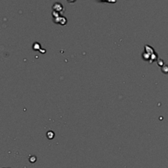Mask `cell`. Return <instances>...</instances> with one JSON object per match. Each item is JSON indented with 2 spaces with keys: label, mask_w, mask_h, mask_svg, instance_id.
Segmentation results:
<instances>
[{
  "label": "cell",
  "mask_w": 168,
  "mask_h": 168,
  "mask_svg": "<svg viewBox=\"0 0 168 168\" xmlns=\"http://www.w3.org/2000/svg\"><path fill=\"white\" fill-rule=\"evenodd\" d=\"M54 136H55V133L51 131H49L48 133H47V137L49 139H53V138H54Z\"/></svg>",
  "instance_id": "1"
},
{
  "label": "cell",
  "mask_w": 168,
  "mask_h": 168,
  "mask_svg": "<svg viewBox=\"0 0 168 168\" xmlns=\"http://www.w3.org/2000/svg\"><path fill=\"white\" fill-rule=\"evenodd\" d=\"M3 168H10V167H3Z\"/></svg>",
  "instance_id": "2"
}]
</instances>
